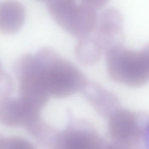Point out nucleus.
Here are the masks:
<instances>
[{
	"label": "nucleus",
	"mask_w": 149,
	"mask_h": 149,
	"mask_svg": "<svg viewBox=\"0 0 149 149\" xmlns=\"http://www.w3.org/2000/svg\"><path fill=\"white\" fill-rule=\"evenodd\" d=\"M35 55L41 79L49 96H69L81 92L88 81L75 65L51 48H42Z\"/></svg>",
	"instance_id": "nucleus-1"
},
{
	"label": "nucleus",
	"mask_w": 149,
	"mask_h": 149,
	"mask_svg": "<svg viewBox=\"0 0 149 149\" xmlns=\"http://www.w3.org/2000/svg\"><path fill=\"white\" fill-rule=\"evenodd\" d=\"M105 55L108 75L113 81L134 88L141 87L148 82V45L137 50L119 45L108 50Z\"/></svg>",
	"instance_id": "nucleus-3"
},
{
	"label": "nucleus",
	"mask_w": 149,
	"mask_h": 149,
	"mask_svg": "<svg viewBox=\"0 0 149 149\" xmlns=\"http://www.w3.org/2000/svg\"><path fill=\"white\" fill-rule=\"evenodd\" d=\"M40 119L39 110L19 98L0 99V123L11 127L27 128Z\"/></svg>",
	"instance_id": "nucleus-6"
},
{
	"label": "nucleus",
	"mask_w": 149,
	"mask_h": 149,
	"mask_svg": "<svg viewBox=\"0 0 149 149\" xmlns=\"http://www.w3.org/2000/svg\"><path fill=\"white\" fill-rule=\"evenodd\" d=\"M26 17L25 8L16 1H5L0 4V31L14 33L23 26Z\"/></svg>",
	"instance_id": "nucleus-7"
},
{
	"label": "nucleus",
	"mask_w": 149,
	"mask_h": 149,
	"mask_svg": "<svg viewBox=\"0 0 149 149\" xmlns=\"http://www.w3.org/2000/svg\"><path fill=\"white\" fill-rule=\"evenodd\" d=\"M2 68H1V63H0V71L1 70H2Z\"/></svg>",
	"instance_id": "nucleus-11"
},
{
	"label": "nucleus",
	"mask_w": 149,
	"mask_h": 149,
	"mask_svg": "<svg viewBox=\"0 0 149 149\" xmlns=\"http://www.w3.org/2000/svg\"><path fill=\"white\" fill-rule=\"evenodd\" d=\"M105 1L50 0L46 6L54 20L63 29L79 40L93 32L98 21V12Z\"/></svg>",
	"instance_id": "nucleus-2"
},
{
	"label": "nucleus",
	"mask_w": 149,
	"mask_h": 149,
	"mask_svg": "<svg viewBox=\"0 0 149 149\" xmlns=\"http://www.w3.org/2000/svg\"><path fill=\"white\" fill-rule=\"evenodd\" d=\"M14 71L19 84V98L40 110L47 104L49 95L41 79L35 55L26 54L19 57Z\"/></svg>",
	"instance_id": "nucleus-4"
},
{
	"label": "nucleus",
	"mask_w": 149,
	"mask_h": 149,
	"mask_svg": "<svg viewBox=\"0 0 149 149\" xmlns=\"http://www.w3.org/2000/svg\"><path fill=\"white\" fill-rule=\"evenodd\" d=\"M75 54L80 63L89 66L98 62L104 54L88 36L79 40L76 47Z\"/></svg>",
	"instance_id": "nucleus-8"
},
{
	"label": "nucleus",
	"mask_w": 149,
	"mask_h": 149,
	"mask_svg": "<svg viewBox=\"0 0 149 149\" xmlns=\"http://www.w3.org/2000/svg\"><path fill=\"white\" fill-rule=\"evenodd\" d=\"M0 149H36L29 141L22 138H0Z\"/></svg>",
	"instance_id": "nucleus-9"
},
{
	"label": "nucleus",
	"mask_w": 149,
	"mask_h": 149,
	"mask_svg": "<svg viewBox=\"0 0 149 149\" xmlns=\"http://www.w3.org/2000/svg\"><path fill=\"white\" fill-rule=\"evenodd\" d=\"M15 89L13 80L9 74L0 71V99L11 96Z\"/></svg>",
	"instance_id": "nucleus-10"
},
{
	"label": "nucleus",
	"mask_w": 149,
	"mask_h": 149,
	"mask_svg": "<svg viewBox=\"0 0 149 149\" xmlns=\"http://www.w3.org/2000/svg\"><path fill=\"white\" fill-rule=\"evenodd\" d=\"M104 54L111 48L123 45V17L117 8H106L99 15L97 24L90 35Z\"/></svg>",
	"instance_id": "nucleus-5"
}]
</instances>
